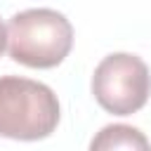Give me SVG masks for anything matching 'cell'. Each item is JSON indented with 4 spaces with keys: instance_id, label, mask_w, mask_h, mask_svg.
<instances>
[{
    "instance_id": "cell-4",
    "label": "cell",
    "mask_w": 151,
    "mask_h": 151,
    "mask_svg": "<svg viewBox=\"0 0 151 151\" xmlns=\"http://www.w3.org/2000/svg\"><path fill=\"white\" fill-rule=\"evenodd\" d=\"M151 144L149 139L130 125H106L92 142L90 149L92 151H101V149H142L146 151Z\"/></svg>"
},
{
    "instance_id": "cell-1",
    "label": "cell",
    "mask_w": 151,
    "mask_h": 151,
    "mask_svg": "<svg viewBox=\"0 0 151 151\" xmlns=\"http://www.w3.org/2000/svg\"><path fill=\"white\" fill-rule=\"evenodd\" d=\"M7 47L17 64L52 68L68 57L73 47V26L57 9H24L7 24Z\"/></svg>"
},
{
    "instance_id": "cell-3",
    "label": "cell",
    "mask_w": 151,
    "mask_h": 151,
    "mask_svg": "<svg viewBox=\"0 0 151 151\" xmlns=\"http://www.w3.org/2000/svg\"><path fill=\"white\" fill-rule=\"evenodd\" d=\"M92 94L104 111L113 116H132L149 101V66L127 52L109 54L92 73Z\"/></svg>"
},
{
    "instance_id": "cell-2",
    "label": "cell",
    "mask_w": 151,
    "mask_h": 151,
    "mask_svg": "<svg viewBox=\"0 0 151 151\" xmlns=\"http://www.w3.org/2000/svg\"><path fill=\"white\" fill-rule=\"evenodd\" d=\"M59 99L38 80L2 76L0 78V137L35 142L57 130Z\"/></svg>"
},
{
    "instance_id": "cell-5",
    "label": "cell",
    "mask_w": 151,
    "mask_h": 151,
    "mask_svg": "<svg viewBox=\"0 0 151 151\" xmlns=\"http://www.w3.org/2000/svg\"><path fill=\"white\" fill-rule=\"evenodd\" d=\"M5 45H7V28H5V24L0 21V54L5 52Z\"/></svg>"
}]
</instances>
